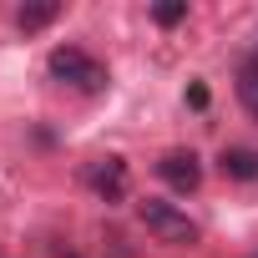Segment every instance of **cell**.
Wrapping results in <instances>:
<instances>
[{"mask_svg":"<svg viewBox=\"0 0 258 258\" xmlns=\"http://www.w3.org/2000/svg\"><path fill=\"white\" fill-rule=\"evenodd\" d=\"M187 101L203 111V106H208V86H187Z\"/></svg>","mask_w":258,"mask_h":258,"instance_id":"9","label":"cell"},{"mask_svg":"<svg viewBox=\"0 0 258 258\" xmlns=\"http://www.w3.org/2000/svg\"><path fill=\"white\" fill-rule=\"evenodd\" d=\"M56 16H61V6H56V0H46V6H21V11H16V26H21L26 36H36V31H46Z\"/></svg>","mask_w":258,"mask_h":258,"instance_id":"7","label":"cell"},{"mask_svg":"<svg viewBox=\"0 0 258 258\" xmlns=\"http://www.w3.org/2000/svg\"><path fill=\"white\" fill-rule=\"evenodd\" d=\"M157 177H162L172 192H198V187H203V162H198V152H167V157L157 162Z\"/></svg>","mask_w":258,"mask_h":258,"instance_id":"4","label":"cell"},{"mask_svg":"<svg viewBox=\"0 0 258 258\" xmlns=\"http://www.w3.org/2000/svg\"><path fill=\"white\" fill-rule=\"evenodd\" d=\"M137 213H142V223H147V233H152L157 243H177V248L198 243V223H192L187 213H177L172 203L147 198V203H137Z\"/></svg>","mask_w":258,"mask_h":258,"instance_id":"2","label":"cell"},{"mask_svg":"<svg viewBox=\"0 0 258 258\" xmlns=\"http://www.w3.org/2000/svg\"><path fill=\"white\" fill-rule=\"evenodd\" d=\"M152 21H157V26H177V21H187V0H167V6H152Z\"/></svg>","mask_w":258,"mask_h":258,"instance_id":"8","label":"cell"},{"mask_svg":"<svg viewBox=\"0 0 258 258\" xmlns=\"http://www.w3.org/2000/svg\"><path fill=\"white\" fill-rule=\"evenodd\" d=\"M81 182L101 198V203H121L126 198V162L121 157H91L81 167Z\"/></svg>","mask_w":258,"mask_h":258,"instance_id":"3","label":"cell"},{"mask_svg":"<svg viewBox=\"0 0 258 258\" xmlns=\"http://www.w3.org/2000/svg\"><path fill=\"white\" fill-rule=\"evenodd\" d=\"M218 167H223V177H233V182H258V147H223Z\"/></svg>","mask_w":258,"mask_h":258,"instance_id":"5","label":"cell"},{"mask_svg":"<svg viewBox=\"0 0 258 258\" xmlns=\"http://www.w3.org/2000/svg\"><path fill=\"white\" fill-rule=\"evenodd\" d=\"M238 101H243V111L258 121V61H253V56L238 61Z\"/></svg>","mask_w":258,"mask_h":258,"instance_id":"6","label":"cell"},{"mask_svg":"<svg viewBox=\"0 0 258 258\" xmlns=\"http://www.w3.org/2000/svg\"><path fill=\"white\" fill-rule=\"evenodd\" d=\"M248 56H253V61H258V46H253V51H248Z\"/></svg>","mask_w":258,"mask_h":258,"instance_id":"10","label":"cell"},{"mask_svg":"<svg viewBox=\"0 0 258 258\" xmlns=\"http://www.w3.org/2000/svg\"><path fill=\"white\" fill-rule=\"evenodd\" d=\"M51 76L76 86V91H101L106 86V66L91 51H81V46H56L51 51Z\"/></svg>","mask_w":258,"mask_h":258,"instance_id":"1","label":"cell"}]
</instances>
